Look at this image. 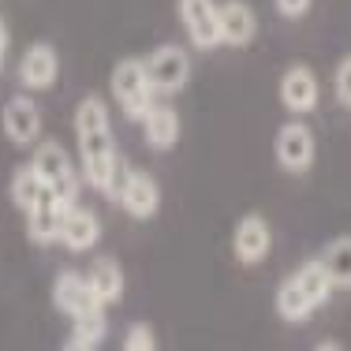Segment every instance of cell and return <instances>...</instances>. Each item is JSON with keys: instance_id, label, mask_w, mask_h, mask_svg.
<instances>
[{"instance_id": "obj_20", "label": "cell", "mask_w": 351, "mask_h": 351, "mask_svg": "<svg viewBox=\"0 0 351 351\" xmlns=\"http://www.w3.org/2000/svg\"><path fill=\"white\" fill-rule=\"evenodd\" d=\"M291 280H295L299 288L306 291V299L314 303V311H317V306L329 303V295L337 291V288H332V280H329V273H325V265L317 262V258H311V262L299 265V269L291 273Z\"/></svg>"}, {"instance_id": "obj_4", "label": "cell", "mask_w": 351, "mask_h": 351, "mask_svg": "<svg viewBox=\"0 0 351 351\" xmlns=\"http://www.w3.org/2000/svg\"><path fill=\"white\" fill-rule=\"evenodd\" d=\"M142 68H146V79L154 86V94H180L191 79V56L180 45H157L142 60Z\"/></svg>"}, {"instance_id": "obj_24", "label": "cell", "mask_w": 351, "mask_h": 351, "mask_svg": "<svg viewBox=\"0 0 351 351\" xmlns=\"http://www.w3.org/2000/svg\"><path fill=\"white\" fill-rule=\"evenodd\" d=\"M332 86H337L340 105H348V108H351V56H344V60L337 64V75H332Z\"/></svg>"}, {"instance_id": "obj_10", "label": "cell", "mask_w": 351, "mask_h": 351, "mask_svg": "<svg viewBox=\"0 0 351 351\" xmlns=\"http://www.w3.org/2000/svg\"><path fill=\"white\" fill-rule=\"evenodd\" d=\"M180 23L195 49L210 53V49L221 45V19H217L213 0H180Z\"/></svg>"}, {"instance_id": "obj_21", "label": "cell", "mask_w": 351, "mask_h": 351, "mask_svg": "<svg viewBox=\"0 0 351 351\" xmlns=\"http://www.w3.org/2000/svg\"><path fill=\"white\" fill-rule=\"evenodd\" d=\"M273 306H277V317H284V322H291V325H299V322H306L314 311V303L306 299V291L299 288L295 280H284L280 288H277V299H273Z\"/></svg>"}, {"instance_id": "obj_23", "label": "cell", "mask_w": 351, "mask_h": 351, "mask_svg": "<svg viewBox=\"0 0 351 351\" xmlns=\"http://www.w3.org/2000/svg\"><path fill=\"white\" fill-rule=\"evenodd\" d=\"M123 351H157V337L146 322H135L123 332Z\"/></svg>"}, {"instance_id": "obj_16", "label": "cell", "mask_w": 351, "mask_h": 351, "mask_svg": "<svg viewBox=\"0 0 351 351\" xmlns=\"http://www.w3.org/2000/svg\"><path fill=\"white\" fill-rule=\"evenodd\" d=\"M142 135L154 149H172L180 142V116L169 105H149V112L142 116Z\"/></svg>"}, {"instance_id": "obj_9", "label": "cell", "mask_w": 351, "mask_h": 351, "mask_svg": "<svg viewBox=\"0 0 351 351\" xmlns=\"http://www.w3.org/2000/svg\"><path fill=\"white\" fill-rule=\"evenodd\" d=\"M71 206L64 202V198H56L53 191H41V198L27 210V236L30 243L38 247H53L60 243V224H64V213H68Z\"/></svg>"}, {"instance_id": "obj_5", "label": "cell", "mask_w": 351, "mask_h": 351, "mask_svg": "<svg viewBox=\"0 0 351 351\" xmlns=\"http://www.w3.org/2000/svg\"><path fill=\"white\" fill-rule=\"evenodd\" d=\"M314 154H317L314 131L303 120L280 123L277 138H273V157H277V165L284 172H306L314 165Z\"/></svg>"}, {"instance_id": "obj_1", "label": "cell", "mask_w": 351, "mask_h": 351, "mask_svg": "<svg viewBox=\"0 0 351 351\" xmlns=\"http://www.w3.org/2000/svg\"><path fill=\"white\" fill-rule=\"evenodd\" d=\"M75 138H79V165H82V180L94 191H108L112 169L120 161V149L112 138V120H108V105L97 94H86L75 105Z\"/></svg>"}, {"instance_id": "obj_11", "label": "cell", "mask_w": 351, "mask_h": 351, "mask_svg": "<svg viewBox=\"0 0 351 351\" xmlns=\"http://www.w3.org/2000/svg\"><path fill=\"white\" fill-rule=\"evenodd\" d=\"M116 206L128 217H135V221H149V217L161 210V187H157V180L149 172L131 169L128 183H123L120 195H116Z\"/></svg>"}, {"instance_id": "obj_6", "label": "cell", "mask_w": 351, "mask_h": 351, "mask_svg": "<svg viewBox=\"0 0 351 351\" xmlns=\"http://www.w3.org/2000/svg\"><path fill=\"white\" fill-rule=\"evenodd\" d=\"M53 306L60 311L64 317H82V314H94V311H105L101 299L94 295L86 273H75V269H60L53 280Z\"/></svg>"}, {"instance_id": "obj_27", "label": "cell", "mask_w": 351, "mask_h": 351, "mask_svg": "<svg viewBox=\"0 0 351 351\" xmlns=\"http://www.w3.org/2000/svg\"><path fill=\"white\" fill-rule=\"evenodd\" d=\"M0 71H4V49H0Z\"/></svg>"}, {"instance_id": "obj_8", "label": "cell", "mask_w": 351, "mask_h": 351, "mask_svg": "<svg viewBox=\"0 0 351 351\" xmlns=\"http://www.w3.org/2000/svg\"><path fill=\"white\" fill-rule=\"evenodd\" d=\"M19 86L27 94H41V90H53L60 79V56L49 41H34L27 53L19 56Z\"/></svg>"}, {"instance_id": "obj_2", "label": "cell", "mask_w": 351, "mask_h": 351, "mask_svg": "<svg viewBox=\"0 0 351 351\" xmlns=\"http://www.w3.org/2000/svg\"><path fill=\"white\" fill-rule=\"evenodd\" d=\"M30 169L38 172V180L53 191L56 198H64L68 206L79 202V169L68 157V149L56 138H45L34 146V157H30Z\"/></svg>"}, {"instance_id": "obj_18", "label": "cell", "mask_w": 351, "mask_h": 351, "mask_svg": "<svg viewBox=\"0 0 351 351\" xmlns=\"http://www.w3.org/2000/svg\"><path fill=\"white\" fill-rule=\"evenodd\" d=\"M86 280L94 295L101 299V306H112L123 299V269L116 258H94V265L86 269Z\"/></svg>"}, {"instance_id": "obj_12", "label": "cell", "mask_w": 351, "mask_h": 351, "mask_svg": "<svg viewBox=\"0 0 351 351\" xmlns=\"http://www.w3.org/2000/svg\"><path fill=\"white\" fill-rule=\"evenodd\" d=\"M317 97H322V86H317V75L306 68V64H291V68L280 75V101L288 112H295V116L314 112Z\"/></svg>"}, {"instance_id": "obj_7", "label": "cell", "mask_w": 351, "mask_h": 351, "mask_svg": "<svg viewBox=\"0 0 351 351\" xmlns=\"http://www.w3.org/2000/svg\"><path fill=\"white\" fill-rule=\"evenodd\" d=\"M0 128L12 146H34L41 138V108L30 94H15L8 97L0 108Z\"/></svg>"}, {"instance_id": "obj_13", "label": "cell", "mask_w": 351, "mask_h": 351, "mask_svg": "<svg viewBox=\"0 0 351 351\" xmlns=\"http://www.w3.org/2000/svg\"><path fill=\"white\" fill-rule=\"evenodd\" d=\"M269 247H273V232H269V224H265V217H258V213L239 217L236 232H232V250H236L239 262H247V265L265 262Z\"/></svg>"}, {"instance_id": "obj_15", "label": "cell", "mask_w": 351, "mask_h": 351, "mask_svg": "<svg viewBox=\"0 0 351 351\" xmlns=\"http://www.w3.org/2000/svg\"><path fill=\"white\" fill-rule=\"evenodd\" d=\"M97 239H101V221H97V213L75 202L71 210L64 213L60 243L68 247V250H75V254H86V250L97 247Z\"/></svg>"}, {"instance_id": "obj_3", "label": "cell", "mask_w": 351, "mask_h": 351, "mask_svg": "<svg viewBox=\"0 0 351 351\" xmlns=\"http://www.w3.org/2000/svg\"><path fill=\"white\" fill-rule=\"evenodd\" d=\"M112 97H116V105L123 108L128 120H142V116L149 112V105H154L157 94H154V86H149V79H146L142 60L128 56V60H120L112 68Z\"/></svg>"}, {"instance_id": "obj_14", "label": "cell", "mask_w": 351, "mask_h": 351, "mask_svg": "<svg viewBox=\"0 0 351 351\" xmlns=\"http://www.w3.org/2000/svg\"><path fill=\"white\" fill-rule=\"evenodd\" d=\"M217 19H221V45L243 49L258 34V15L247 0H224V4H217Z\"/></svg>"}, {"instance_id": "obj_19", "label": "cell", "mask_w": 351, "mask_h": 351, "mask_svg": "<svg viewBox=\"0 0 351 351\" xmlns=\"http://www.w3.org/2000/svg\"><path fill=\"white\" fill-rule=\"evenodd\" d=\"M317 262L325 265L332 288H351V236H337L325 243V250L317 254Z\"/></svg>"}, {"instance_id": "obj_25", "label": "cell", "mask_w": 351, "mask_h": 351, "mask_svg": "<svg viewBox=\"0 0 351 351\" xmlns=\"http://www.w3.org/2000/svg\"><path fill=\"white\" fill-rule=\"evenodd\" d=\"M314 0H273V8L284 15V19H303L306 12H311Z\"/></svg>"}, {"instance_id": "obj_22", "label": "cell", "mask_w": 351, "mask_h": 351, "mask_svg": "<svg viewBox=\"0 0 351 351\" xmlns=\"http://www.w3.org/2000/svg\"><path fill=\"white\" fill-rule=\"evenodd\" d=\"M41 191H45V183L38 180V172L30 169V165H23V169H15L12 176V183H8V195H12V202L19 206L23 213L30 210V206L41 198Z\"/></svg>"}, {"instance_id": "obj_26", "label": "cell", "mask_w": 351, "mask_h": 351, "mask_svg": "<svg viewBox=\"0 0 351 351\" xmlns=\"http://www.w3.org/2000/svg\"><path fill=\"white\" fill-rule=\"evenodd\" d=\"M314 351H344V348H340V344H337V340H325V344H317Z\"/></svg>"}, {"instance_id": "obj_17", "label": "cell", "mask_w": 351, "mask_h": 351, "mask_svg": "<svg viewBox=\"0 0 351 351\" xmlns=\"http://www.w3.org/2000/svg\"><path fill=\"white\" fill-rule=\"evenodd\" d=\"M108 337V317L105 311H94V314H82L71 322V332L68 340L60 344V351H101Z\"/></svg>"}]
</instances>
